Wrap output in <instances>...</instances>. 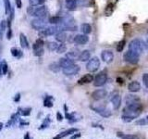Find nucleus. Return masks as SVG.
<instances>
[{"label": "nucleus", "instance_id": "nucleus-30", "mask_svg": "<svg viewBox=\"0 0 148 139\" xmlns=\"http://www.w3.org/2000/svg\"><path fill=\"white\" fill-rule=\"evenodd\" d=\"M81 30H82L83 34L88 35L92 32V26L89 24V23H82V26H81Z\"/></svg>", "mask_w": 148, "mask_h": 139}, {"label": "nucleus", "instance_id": "nucleus-38", "mask_svg": "<svg viewBox=\"0 0 148 139\" xmlns=\"http://www.w3.org/2000/svg\"><path fill=\"white\" fill-rule=\"evenodd\" d=\"M56 51H57L58 54H63V53H65L67 51V45H65L64 43L59 44L58 46V48H57V50H56Z\"/></svg>", "mask_w": 148, "mask_h": 139}, {"label": "nucleus", "instance_id": "nucleus-48", "mask_svg": "<svg viewBox=\"0 0 148 139\" xmlns=\"http://www.w3.org/2000/svg\"><path fill=\"white\" fill-rule=\"evenodd\" d=\"M22 125H29V122H23V120L20 118V126H22Z\"/></svg>", "mask_w": 148, "mask_h": 139}, {"label": "nucleus", "instance_id": "nucleus-39", "mask_svg": "<svg viewBox=\"0 0 148 139\" xmlns=\"http://www.w3.org/2000/svg\"><path fill=\"white\" fill-rule=\"evenodd\" d=\"M45 0H29V4L31 7H38L43 5Z\"/></svg>", "mask_w": 148, "mask_h": 139}, {"label": "nucleus", "instance_id": "nucleus-49", "mask_svg": "<svg viewBox=\"0 0 148 139\" xmlns=\"http://www.w3.org/2000/svg\"><path fill=\"white\" fill-rule=\"evenodd\" d=\"M23 139H32L31 136H30V133H27L24 134V137H23Z\"/></svg>", "mask_w": 148, "mask_h": 139}, {"label": "nucleus", "instance_id": "nucleus-47", "mask_svg": "<svg viewBox=\"0 0 148 139\" xmlns=\"http://www.w3.org/2000/svg\"><path fill=\"white\" fill-rule=\"evenodd\" d=\"M21 100V94H17L15 96V97H14V101L15 102H20Z\"/></svg>", "mask_w": 148, "mask_h": 139}, {"label": "nucleus", "instance_id": "nucleus-23", "mask_svg": "<svg viewBox=\"0 0 148 139\" xmlns=\"http://www.w3.org/2000/svg\"><path fill=\"white\" fill-rule=\"evenodd\" d=\"M20 44L22 48H28L29 47V42H28L27 36L23 34V32H21L20 34Z\"/></svg>", "mask_w": 148, "mask_h": 139}, {"label": "nucleus", "instance_id": "nucleus-18", "mask_svg": "<svg viewBox=\"0 0 148 139\" xmlns=\"http://www.w3.org/2000/svg\"><path fill=\"white\" fill-rule=\"evenodd\" d=\"M78 0H65V6L69 11H74L77 8Z\"/></svg>", "mask_w": 148, "mask_h": 139}, {"label": "nucleus", "instance_id": "nucleus-6", "mask_svg": "<svg viewBox=\"0 0 148 139\" xmlns=\"http://www.w3.org/2000/svg\"><path fill=\"white\" fill-rule=\"evenodd\" d=\"M100 67V59L97 57L91 58L86 64V69L88 72H95Z\"/></svg>", "mask_w": 148, "mask_h": 139}, {"label": "nucleus", "instance_id": "nucleus-54", "mask_svg": "<svg viewBox=\"0 0 148 139\" xmlns=\"http://www.w3.org/2000/svg\"><path fill=\"white\" fill-rule=\"evenodd\" d=\"M146 119H147V120H148V115H147V117H146Z\"/></svg>", "mask_w": 148, "mask_h": 139}, {"label": "nucleus", "instance_id": "nucleus-53", "mask_svg": "<svg viewBox=\"0 0 148 139\" xmlns=\"http://www.w3.org/2000/svg\"><path fill=\"white\" fill-rule=\"evenodd\" d=\"M52 139H59V137L57 136H55V137H54V138H52Z\"/></svg>", "mask_w": 148, "mask_h": 139}, {"label": "nucleus", "instance_id": "nucleus-7", "mask_svg": "<svg viewBox=\"0 0 148 139\" xmlns=\"http://www.w3.org/2000/svg\"><path fill=\"white\" fill-rule=\"evenodd\" d=\"M58 32V26H46L45 29L39 31V37L43 38V37H48L51 35H55Z\"/></svg>", "mask_w": 148, "mask_h": 139}, {"label": "nucleus", "instance_id": "nucleus-22", "mask_svg": "<svg viewBox=\"0 0 148 139\" xmlns=\"http://www.w3.org/2000/svg\"><path fill=\"white\" fill-rule=\"evenodd\" d=\"M79 132V130L77 128H69L68 130H66V131H64L62 133H60L59 134H58V136L59 137V139H61L63 137H66L68 136H71V134H73V133H75Z\"/></svg>", "mask_w": 148, "mask_h": 139}, {"label": "nucleus", "instance_id": "nucleus-50", "mask_svg": "<svg viewBox=\"0 0 148 139\" xmlns=\"http://www.w3.org/2000/svg\"><path fill=\"white\" fill-rule=\"evenodd\" d=\"M117 81H118V83H123V80H122L121 78H118V79H117Z\"/></svg>", "mask_w": 148, "mask_h": 139}, {"label": "nucleus", "instance_id": "nucleus-19", "mask_svg": "<svg viewBox=\"0 0 148 139\" xmlns=\"http://www.w3.org/2000/svg\"><path fill=\"white\" fill-rule=\"evenodd\" d=\"M94 81V76L92 75V74H85V75H83L80 80L78 81V83L79 85H86V83H90Z\"/></svg>", "mask_w": 148, "mask_h": 139}, {"label": "nucleus", "instance_id": "nucleus-41", "mask_svg": "<svg viewBox=\"0 0 148 139\" xmlns=\"http://www.w3.org/2000/svg\"><path fill=\"white\" fill-rule=\"evenodd\" d=\"M7 28V21L2 20L0 21V32H1V34H3V32H5Z\"/></svg>", "mask_w": 148, "mask_h": 139}, {"label": "nucleus", "instance_id": "nucleus-15", "mask_svg": "<svg viewBox=\"0 0 148 139\" xmlns=\"http://www.w3.org/2000/svg\"><path fill=\"white\" fill-rule=\"evenodd\" d=\"M89 41V37L86 34H77L76 36H74L73 38V42L77 45H83L88 43Z\"/></svg>", "mask_w": 148, "mask_h": 139}, {"label": "nucleus", "instance_id": "nucleus-37", "mask_svg": "<svg viewBox=\"0 0 148 139\" xmlns=\"http://www.w3.org/2000/svg\"><path fill=\"white\" fill-rule=\"evenodd\" d=\"M58 45L59 44H58V42H54V41L48 42V43H47V48L50 51H56V50H57V48H58Z\"/></svg>", "mask_w": 148, "mask_h": 139}, {"label": "nucleus", "instance_id": "nucleus-43", "mask_svg": "<svg viewBox=\"0 0 148 139\" xmlns=\"http://www.w3.org/2000/svg\"><path fill=\"white\" fill-rule=\"evenodd\" d=\"M143 82L146 88H148V73H145L143 75Z\"/></svg>", "mask_w": 148, "mask_h": 139}, {"label": "nucleus", "instance_id": "nucleus-40", "mask_svg": "<svg viewBox=\"0 0 148 139\" xmlns=\"http://www.w3.org/2000/svg\"><path fill=\"white\" fill-rule=\"evenodd\" d=\"M125 45H126V41H125V40H121V41L119 42L118 45H117V51H118V52H121V51L125 47Z\"/></svg>", "mask_w": 148, "mask_h": 139}, {"label": "nucleus", "instance_id": "nucleus-52", "mask_svg": "<svg viewBox=\"0 0 148 139\" xmlns=\"http://www.w3.org/2000/svg\"><path fill=\"white\" fill-rule=\"evenodd\" d=\"M145 45H146V47L148 48V38L146 39V42H145Z\"/></svg>", "mask_w": 148, "mask_h": 139}, {"label": "nucleus", "instance_id": "nucleus-44", "mask_svg": "<svg viewBox=\"0 0 148 139\" xmlns=\"http://www.w3.org/2000/svg\"><path fill=\"white\" fill-rule=\"evenodd\" d=\"M81 136L82 134L80 133H73V134H71V139H78V138H80L81 137Z\"/></svg>", "mask_w": 148, "mask_h": 139}, {"label": "nucleus", "instance_id": "nucleus-5", "mask_svg": "<svg viewBox=\"0 0 148 139\" xmlns=\"http://www.w3.org/2000/svg\"><path fill=\"white\" fill-rule=\"evenodd\" d=\"M32 50H34V55L35 57H42L44 55V41L42 38H38L35 43L32 45Z\"/></svg>", "mask_w": 148, "mask_h": 139}, {"label": "nucleus", "instance_id": "nucleus-35", "mask_svg": "<svg viewBox=\"0 0 148 139\" xmlns=\"http://www.w3.org/2000/svg\"><path fill=\"white\" fill-rule=\"evenodd\" d=\"M10 52H11V55L13 56V57H15V58H21V57H22V55H23L22 51H21V50H18V49L16 48V47L11 48V49H10Z\"/></svg>", "mask_w": 148, "mask_h": 139}, {"label": "nucleus", "instance_id": "nucleus-16", "mask_svg": "<svg viewBox=\"0 0 148 139\" xmlns=\"http://www.w3.org/2000/svg\"><path fill=\"white\" fill-rule=\"evenodd\" d=\"M128 89L130 92L132 93H136V92H139L141 89V83L137 82V81H132L129 83L128 85Z\"/></svg>", "mask_w": 148, "mask_h": 139}, {"label": "nucleus", "instance_id": "nucleus-27", "mask_svg": "<svg viewBox=\"0 0 148 139\" xmlns=\"http://www.w3.org/2000/svg\"><path fill=\"white\" fill-rule=\"evenodd\" d=\"M54 105V97L52 96H46L44 99V106L45 108H52Z\"/></svg>", "mask_w": 148, "mask_h": 139}, {"label": "nucleus", "instance_id": "nucleus-20", "mask_svg": "<svg viewBox=\"0 0 148 139\" xmlns=\"http://www.w3.org/2000/svg\"><path fill=\"white\" fill-rule=\"evenodd\" d=\"M138 102H140V98H139L137 96H134V95H127L126 96H125V103H126V105L138 103Z\"/></svg>", "mask_w": 148, "mask_h": 139}, {"label": "nucleus", "instance_id": "nucleus-42", "mask_svg": "<svg viewBox=\"0 0 148 139\" xmlns=\"http://www.w3.org/2000/svg\"><path fill=\"white\" fill-rule=\"evenodd\" d=\"M137 125H141V126H143V125H146L148 124V120L145 118V119H140V120H138L137 122H135Z\"/></svg>", "mask_w": 148, "mask_h": 139}, {"label": "nucleus", "instance_id": "nucleus-33", "mask_svg": "<svg viewBox=\"0 0 148 139\" xmlns=\"http://www.w3.org/2000/svg\"><path fill=\"white\" fill-rule=\"evenodd\" d=\"M0 71L2 72V75H6L8 73V62L6 60H3V61L0 63Z\"/></svg>", "mask_w": 148, "mask_h": 139}, {"label": "nucleus", "instance_id": "nucleus-24", "mask_svg": "<svg viewBox=\"0 0 148 139\" xmlns=\"http://www.w3.org/2000/svg\"><path fill=\"white\" fill-rule=\"evenodd\" d=\"M73 63H74L73 60L69 59L68 58H61L59 59V61H58L59 66L61 67L62 69L66 68V67L69 66V65H71V64H73Z\"/></svg>", "mask_w": 148, "mask_h": 139}, {"label": "nucleus", "instance_id": "nucleus-9", "mask_svg": "<svg viewBox=\"0 0 148 139\" xmlns=\"http://www.w3.org/2000/svg\"><path fill=\"white\" fill-rule=\"evenodd\" d=\"M31 26L32 29H34L36 31H41L47 26V21H45V19L35 18L31 21Z\"/></svg>", "mask_w": 148, "mask_h": 139}, {"label": "nucleus", "instance_id": "nucleus-32", "mask_svg": "<svg viewBox=\"0 0 148 139\" xmlns=\"http://www.w3.org/2000/svg\"><path fill=\"white\" fill-rule=\"evenodd\" d=\"M117 136L121 139H138L137 136H135V134H126L121 132H118Z\"/></svg>", "mask_w": 148, "mask_h": 139}, {"label": "nucleus", "instance_id": "nucleus-45", "mask_svg": "<svg viewBox=\"0 0 148 139\" xmlns=\"http://www.w3.org/2000/svg\"><path fill=\"white\" fill-rule=\"evenodd\" d=\"M57 119H58V120H59V122H61V120L64 119V117L62 116V114L59 112V111H58L57 112Z\"/></svg>", "mask_w": 148, "mask_h": 139}, {"label": "nucleus", "instance_id": "nucleus-1", "mask_svg": "<svg viewBox=\"0 0 148 139\" xmlns=\"http://www.w3.org/2000/svg\"><path fill=\"white\" fill-rule=\"evenodd\" d=\"M142 104L140 102L134 104L126 105V107L123 109V114L121 116V119L124 122H131L133 119L138 118L142 112Z\"/></svg>", "mask_w": 148, "mask_h": 139}, {"label": "nucleus", "instance_id": "nucleus-17", "mask_svg": "<svg viewBox=\"0 0 148 139\" xmlns=\"http://www.w3.org/2000/svg\"><path fill=\"white\" fill-rule=\"evenodd\" d=\"M91 58V52L89 50H83L82 52L79 54V57H78V60L82 62H85L88 61Z\"/></svg>", "mask_w": 148, "mask_h": 139}, {"label": "nucleus", "instance_id": "nucleus-14", "mask_svg": "<svg viewBox=\"0 0 148 139\" xmlns=\"http://www.w3.org/2000/svg\"><path fill=\"white\" fill-rule=\"evenodd\" d=\"M108 95V92L105 89H97L95 91H94L92 93V99L95 100V101H98L101 99H104L105 97Z\"/></svg>", "mask_w": 148, "mask_h": 139}, {"label": "nucleus", "instance_id": "nucleus-31", "mask_svg": "<svg viewBox=\"0 0 148 139\" xmlns=\"http://www.w3.org/2000/svg\"><path fill=\"white\" fill-rule=\"evenodd\" d=\"M31 111H32V108H18V113L20 114V116H30L31 115Z\"/></svg>", "mask_w": 148, "mask_h": 139}, {"label": "nucleus", "instance_id": "nucleus-46", "mask_svg": "<svg viewBox=\"0 0 148 139\" xmlns=\"http://www.w3.org/2000/svg\"><path fill=\"white\" fill-rule=\"evenodd\" d=\"M15 2H16V6L18 8H21L22 7V2H21V0H15Z\"/></svg>", "mask_w": 148, "mask_h": 139}, {"label": "nucleus", "instance_id": "nucleus-34", "mask_svg": "<svg viewBox=\"0 0 148 139\" xmlns=\"http://www.w3.org/2000/svg\"><path fill=\"white\" fill-rule=\"evenodd\" d=\"M48 68H49L50 71H52L55 73L58 72L60 71V69H61V67L59 66L58 62H53V63H51L49 66H48Z\"/></svg>", "mask_w": 148, "mask_h": 139}, {"label": "nucleus", "instance_id": "nucleus-2", "mask_svg": "<svg viewBox=\"0 0 148 139\" xmlns=\"http://www.w3.org/2000/svg\"><path fill=\"white\" fill-rule=\"evenodd\" d=\"M27 12L38 19H45L48 15V9L45 5H41L38 7H30L27 9Z\"/></svg>", "mask_w": 148, "mask_h": 139}, {"label": "nucleus", "instance_id": "nucleus-10", "mask_svg": "<svg viewBox=\"0 0 148 139\" xmlns=\"http://www.w3.org/2000/svg\"><path fill=\"white\" fill-rule=\"evenodd\" d=\"M91 109L104 118H108L112 115L111 111L105 106H91Z\"/></svg>", "mask_w": 148, "mask_h": 139}, {"label": "nucleus", "instance_id": "nucleus-28", "mask_svg": "<svg viewBox=\"0 0 148 139\" xmlns=\"http://www.w3.org/2000/svg\"><path fill=\"white\" fill-rule=\"evenodd\" d=\"M62 19H63V17H60V16H52L48 19V21L51 23V24L59 25V24H61Z\"/></svg>", "mask_w": 148, "mask_h": 139}, {"label": "nucleus", "instance_id": "nucleus-13", "mask_svg": "<svg viewBox=\"0 0 148 139\" xmlns=\"http://www.w3.org/2000/svg\"><path fill=\"white\" fill-rule=\"evenodd\" d=\"M101 58L106 63H108V64L111 63L114 59V54L111 50H108V49L103 50L101 53Z\"/></svg>", "mask_w": 148, "mask_h": 139}, {"label": "nucleus", "instance_id": "nucleus-51", "mask_svg": "<svg viewBox=\"0 0 148 139\" xmlns=\"http://www.w3.org/2000/svg\"><path fill=\"white\" fill-rule=\"evenodd\" d=\"M3 126H4V124L2 122H0V132H1V130L3 129Z\"/></svg>", "mask_w": 148, "mask_h": 139}, {"label": "nucleus", "instance_id": "nucleus-12", "mask_svg": "<svg viewBox=\"0 0 148 139\" xmlns=\"http://www.w3.org/2000/svg\"><path fill=\"white\" fill-rule=\"evenodd\" d=\"M110 101L112 102L114 109H119L121 105V96H119L118 92L115 91L110 95Z\"/></svg>", "mask_w": 148, "mask_h": 139}, {"label": "nucleus", "instance_id": "nucleus-29", "mask_svg": "<svg viewBox=\"0 0 148 139\" xmlns=\"http://www.w3.org/2000/svg\"><path fill=\"white\" fill-rule=\"evenodd\" d=\"M50 123H51V118H50V115H47L45 117V119L43 120V122L40 125V127L38 128V130H45L46 128H48L50 126Z\"/></svg>", "mask_w": 148, "mask_h": 139}, {"label": "nucleus", "instance_id": "nucleus-3", "mask_svg": "<svg viewBox=\"0 0 148 139\" xmlns=\"http://www.w3.org/2000/svg\"><path fill=\"white\" fill-rule=\"evenodd\" d=\"M145 45L143 44V42L142 40L133 39L130 42V44H129V50L140 55L143 51V49H145Z\"/></svg>", "mask_w": 148, "mask_h": 139}, {"label": "nucleus", "instance_id": "nucleus-25", "mask_svg": "<svg viewBox=\"0 0 148 139\" xmlns=\"http://www.w3.org/2000/svg\"><path fill=\"white\" fill-rule=\"evenodd\" d=\"M79 51L76 50V49H73V50H71L69 52L66 53V58H68L69 59H71V60H76L78 59V57H79Z\"/></svg>", "mask_w": 148, "mask_h": 139}, {"label": "nucleus", "instance_id": "nucleus-36", "mask_svg": "<svg viewBox=\"0 0 148 139\" xmlns=\"http://www.w3.org/2000/svg\"><path fill=\"white\" fill-rule=\"evenodd\" d=\"M4 7H5V13H6V15H8L12 8L10 0H4Z\"/></svg>", "mask_w": 148, "mask_h": 139}, {"label": "nucleus", "instance_id": "nucleus-21", "mask_svg": "<svg viewBox=\"0 0 148 139\" xmlns=\"http://www.w3.org/2000/svg\"><path fill=\"white\" fill-rule=\"evenodd\" d=\"M55 38L57 40V42L64 43V42L67 40V34L64 31H58L57 34H55Z\"/></svg>", "mask_w": 148, "mask_h": 139}, {"label": "nucleus", "instance_id": "nucleus-4", "mask_svg": "<svg viewBox=\"0 0 148 139\" xmlns=\"http://www.w3.org/2000/svg\"><path fill=\"white\" fill-rule=\"evenodd\" d=\"M106 81H108V74H106V72L105 71L100 72L94 78V85L95 87H101L105 85Z\"/></svg>", "mask_w": 148, "mask_h": 139}, {"label": "nucleus", "instance_id": "nucleus-26", "mask_svg": "<svg viewBox=\"0 0 148 139\" xmlns=\"http://www.w3.org/2000/svg\"><path fill=\"white\" fill-rule=\"evenodd\" d=\"M18 120H20V114H18V112H17V113H14V114L11 116V117H10V119L8 120V123H7V127H10V126H12V125L15 124Z\"/></svg>", "mask_w": 148, "mask_h": 139}, {"label": "nucleus", "instance_id": "nucleus-11", "mask_svg": "<svg viewBox=\"0 0 148 139\" xmlns=\"http://www.w3.org/2000/svg\"><path fill=\"white\" fill-rule=\"evenodd\" d=\"M80 66L75 63H73L71 65H69V66L66 67L62 69V72L63 73L65 74V75L67 76H72V75H76V74L80 72Z\"/></svg>", "mask_w": 148, "mask_h": 139}, {"label": "nucleus", "instance_id": "nucleus-8", "mask_svg": "<svg viewBox=\"0 0 148 139\" xmlns=\"http://www.w3.org/2000/svg\"><path fill=\"white\" fill-rule=\"evenodd\" d=\"M139 58H140V55H138L130 50H128L123 56V58L125 61L132 65H135L139 62Z\"/></svg>", "mask_w": 148, "mask_h": 139}]
</instances>
